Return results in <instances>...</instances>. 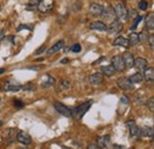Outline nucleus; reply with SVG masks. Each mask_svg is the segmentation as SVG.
Masks as SVG:
<instances>
[{
  "label": "nucleus",
  "mask_w": 154,
  "mask_h": 149,
  "mask_svg": "<svg viewBox=\"0 0 154 149\" xmlns=\"http://www.w3.org/2000/svg\"><path fill=\"white\" fill-rule=\"evenodd\" d=\"M91 104H93V101H88V102L78 105L74 110H71V116L74 118H76V120H81L84 116V114L89 110V108L91 107Z\"/></svg>",
  "instance_id": "obj_1"
},
{
  "label": "nucleus",
  "mask_w": 154,
  "mask_h": 149,
  "mask_svg": "<svg viewBox=\"0 0 154 149\" xmlns=\"http://www.w3.org/2000/svg\"><path fill=\"white\" fill-rule=\"evenodd\" d=\"M114 11H115L116 18H119L120 20H122V21H126V20H128V18H127V11H128V10L126 8L125 4H122V2H119V4H117V5L115 6Z\"/></svg>",
  "instance_id": "obj_2"
},
{
  "label": "nucleus",
  "mask_w": 154,
  "mask_h": 149,
  "mask_svg": "<svg viewBox=\"0 0 154 149\" xmlns=\"http://www.w3.org/2000/svg\"><path fill=\"white\" fill-rule=\"evenodd\" d=\"M122 29H123V24H122L120 20H116V19L110 23L109 26H107V31H108V33H110V35L119 33Z\"/></svg>",
  "instance_id": "obj_3"
},
{
  "label": "nucleus",
  "mask_w": 154,
  "mask_h": 149,
  "mask_svg": "<svg viewBox=\"0 0 154 149\" xmlns=\"http://www.w3.org/2000/svg\"><path fill=\"white\" fill-rule=\"evenodd\" d=\"M112 65H113V68L115 69L116 71H120V72L125 71V69H126V65H125V62H123V59H122V56L113 57V59H112Z\"/></svg>",
  "instance_id": "obj_4"
},
{
  "label": "nucleus",
  "mask_w": 154,
  "mask_h": 149,
  "mask_svg": "<svg viewBox=\"0 0 154 149\" xmlns=\"http://www.w3.org/2000/svg\"><path fill=\"white\" fill-rule=\"evenodd\" d=\"M54 107H55V109H56V111L58 114H60V115H63L65 117H71V110L66 105H64V104H62L59 102H55Z\"/></svg>",
  "instance_id": "obj_5"
},
{
  "label": "nucleus",
  "mask_w": 154,
  "mask_h": 149,
  "mask_svg": "<svg viewBox=\"0 0 154 149\" xmlns=\"http://www.w3.org/2000/svg\"><path fill=\"white\" fill-rule=\"evenodd\" d=\"M20 89H21V85L16 81H7L4 83V87H2V90L5 91H18Z\"/></svg>",
  "instance_id": "obj_6"
},
{
  "label": "nucleus",
  "mask_w": 154,
  "mask_h": 149,
  "mask_svg": "<svg viewBox=\"0 0 154 149\" xmlns=\"http://www.w3.org/2000/svg\"><path fill=\"white\" fill-rule=\"evenodd\" d=\"M117 85L119 88H121L122 90H132L133 89V84L131 83L129 78H126V77H121L117 79Z\"/></svg>",
  "instance_id": "obj_7"
},
{
  "label": "nucleus",
  "mask_w": 154,
  "mask_h": 149,
  "mask_svg": "<svg viewBox=\"0 0 154 149\" xmlns=\"http://www.w3.org/2000/svg\"><path fill=\"white\" fill-rule=\"evenodd\" d=\"M127 127L129 128V132L133 137H140L141 136V129L136 126L134 121H128L127 122Z\"/></svg>",
  "instance_id": "obj_8"
},
{
  "label": "nucleus",
  "mask_w": 154,
  "mask_h": 149,
  "mask_svg": "<svg viewBox=\"0 0 154 149\" xmlns=\"http://www.w3.org/2000/svg\"><path fill=\"white\" fill-rule=\"evenodd\" d=\"M17 140H18V142H20L21 144H25V146H27V144H30L32 142L31 136L25 131H19L17 134Z\"/></svg>",
  "instance_id": "obj_9"
},
{
  "label": "nucleus",
  "mask_w": 154,
  "mask_h": 149,
  "mask_svg": "<svg viewBox=\"0 0 154 149\" xmlns=\"http://www.w3.org/2000/svg\"><path fill=\"white\" fill-rule=\"evenodd\" d=\"M122 59H123V62H125L126 68H129V69L133 68V65H134V56H133L132 52L126 51V52L122 55Z\"/></svg>",
  "instance_id": "obj_10"
},
{
  "label": "nucleus",
  "mask_w": 154,
  "mask_h": 149,
  "mask_svg": "<svg viewBox=\"0 0 154 149\" xmlns=\"http://www.w3.org/2000/svg\"><path fill=\"white\" fill-rule=\"evenodd\" d=\"M103 10H104L103 6L100 5V4H91L90 7H89V12H90V14H93V16H95V17L101 16L102 12H103Z\"/></svg>",
  "instance_id": "obj_11"
},
{
  "label": "nucleus",
  "mask_w": 154,
  "mask_h": 149,
  "mask_svg": "<svg viewBox=\"0 0 154 149\" xmlns=\"http://www.w3.org/2000/svg\"><path fill=\"white\" fill-rule=\"evenodd\" d=\"M102 17L104 19H108V20H115L116 16H115V11H114V8L112 7V6H108L106 10H103V12H102V14H101Z\"/></svg>",
  "instance_id": "obj_12"
},
{
  "label": "nucleus",
  "mask_w": 154,
  "mask_h": 149,
  "mask_svg": "<svg viewBox=\"0 0 154 149\" xmlns=\"http://www.w3.org/2000/svg\"><path fill=\"white\" fill-rule=\"evenodd\" d=\"M147 66H148V62H147L145 58L139 57V58L134 59V65H133V68H136L137 70H145Z\"/></svg>",
  "instance_id": "obj_13"
},
{
  "label": "nucleus",
  "mask_w": 154,
  "mask_h": 149,
  "mask_svg": "<svg viewBox=\"0 0 154 149\" xmlns=\"http://www.w3.org/2000/svg\"><path fill=\"white\" fill-rule=\"evenodd\" d=\"M89 82L94 85H98L103 82V74L102 72H95L89 77Z\"/></svg>",
  "instance_id": "obj_14"
},
{
  "label": "nucleus",
  "mask_w": 154,
  "mask_h": 149,
  "mask_svg": "<svg viewBox=\"0 0 154 149\" xmlns=\"http://www.w3.org/2000/svg\"><path fill=\"white\" fill-rule=\"evenodd\" d=\"M90 29L96 30V31H107V25L101 20H96L90 24Z\"/></svg>",
  "instance_id": "obj_15"
},
{
  "label": "nucleus",
  "mask_w": 154,
  "mask_h": 149,
  "mask_svg": "<svg viewBox=\"0 0 154 149\" xmlns=\"http://www.w3.org/2000/svg\"><path fill=\"white\" fill-rule=\"evenodd\" d=\"M143 79L146 81V82H153L154 81V69L153 68H146L145 70H143Z\"/></svg>",
  "instance_id": "obj_16"
},
{
  "label": "nucleus",
  "mask_w": 154,
  "mask_h": 149,
  "mask_svg": "<svg viewBox=\"0 0 154 149\" xmlns=\"http://www.w3.org/2000/svg\"><path fill=\"white\" fill-rule=\"evenodd\" d=\"M113 45L115 46H122V47H128L129 44H128V39L126 37H122V36H119L114 39L113 41Z\"/></svg>",
  "instance_id": "obj_17"
},
{
  "label": "nucleus",
  "mask_w": 154,
  "mask_h": 149,
  "mask_svg": "<svg viewBox=\"0 0 154 149\" xmlns=\"http://www.w3.org/2000/svg\"><path fill=\"white\" fill-rule=\"evenodd\" d=\"M97 142H98V146L101 148H109V146H110V137L109 136L98 137L97 138Z\"/></svg>",
  "instance_id": "obj_18"
},
{
  "label": "nucleus",
  "mask_w": 154,
  "mask_h": 149,
  "mask_svg": "<svg viewBox=\"0 0 154 149\" xmlns=\"http://www.w3.org/2000/svg\"><path fill=\"white\" fill-rule=\"evenodd\" d=\"M101 72L106 74V76H108V77H112V76L115 74L116 70L113 68V65H104V66L101 68Z\"/></svg>",
  "instance_id": "obj_19"
},
{
  "label": "nucleus",
  "mask_w": 154,
  "mask_h": 149,
  "mask_svg": "<svg viewBox=\"0 0 154 149\" xmlns=\"http://www.w3.org/2000/svg\"><path fill=\"white\" fill-rule=\"evenodd\" d=\"M63 47H64V41H63V40H59V41H57L52 47H50V49H49L48 55H54V53L58 52L59 50H62Z\"/></svg>",
  "instance_id": "obj_20"
},
{
  "label": "nucleus",
  "mask_w": 154,
  "mask_h": 149,
  "mask_svg": "<svg viewBox=\"0 0 154 149\" xmlns=\"http://www.w3.org/2000/svg\"><path fill=\"white\" fill-rule=\"evenodd\" d=\"M45 78H46V81H43V83H42L43 88H50V87L55 85L56 81H55V78L51 74H45Z\"/></svg>",
  "instance_id": "obj_21"
},
{
  "label": "nucleus",
  "mask_w": 154,
  "mask_h": 149,
  "mask_svg": "<svg viewBox=\"0 0 154 149\" xmlns=\"http://www.w3.org/2000/svg\"><path fill=\"white\" fill-rule=\"evenodd\" d=\"M129 81H131L132 84L141 83V82L143 81V76H142V74H141L140 71H139V72H135V74H133L131 77H129Z\"/></svg>",
  "instance_id": "obj_22"
},
{
  "label": "nucleus",
  "mask_w": 154,
  "mask_h": 149,
  "mask_svg": "<svg viewBox=\"0 0 154 149\" xmlns=\"http://www.w3.org/2000/svg\"><path fill=\"white\" fill-rule=\"evenodd\" d=\"M145 21H146V27H147L149 31H153L154 30V14L153 13H149V14L146 17Z\"/></svg>",
  "instance_id": "obj_23"
},
{
  "label": "nucleus",
  "mask_w": 154,
  "mask_h": 149,
  "mask_svg": "<svg viewBox=\"0 0 154 149\" xmlns=\"http://www.w3.org/2000/svg\"><path fill=\"white\" fill-rule=\"evenodd\" d=\"M139 43V33H135V32H132L129 35V39H128V44L131 46H134Z\"/></svg>",
  "instance_id": "obj_24"
},
{
  "label": "nucleus",
  "mask_w": 154,
  "mask_h": 149,
  "mask_svg": "<svg viewBox=\"0 0 154 149\" xmlns=\"http://www.w3.org/2000/svg\"><path fill=\"white\" fill-rule=\"evenodd\" d=\"M141 136L145 137H153V128L152 127H143L141 129Z\"/></svg>",
  "instance_id": "obj_25"
},
{
  "label": "nucleus",
  "mask_w": 154,
  "mask_h": 149,
  "mask_svg": "<svg viewBox=\"0 0 154 149\" xmlns=\"http://www.w3.org/2000/svg\"><path fill=\"white\" fill-rule=\"evenodd\" d=\"M70 87H71V83L69 82V81H60V83H59V89L60 90H68V89H70Z\"/></svg>",
  "instance_id": "obj_26"
},
{
  "label": "nucleus",
  "mask_w": 154,
  "mask_h": 149,
  "mask_svg": "<svg viewBox=\"0 0 154 149\" xmlns=\"http://www.w3.org/2000/svg\"><path fill=\"white\" fill-rule=\"evenodd\" d=\"M148 33L146 31H142L141 33H139V41L141 43H145V41H148Z\"/></svg>",
  "instance_id": "obj_27"
},
{
  "label": "nucleus",
  "mask_w": 154,
  "mask_h": 149,
  "mask_svg": "<svg viewBox=\"0 0 154 149\" xmlns=\"http://www.w3.org/2000/svg\"><path fill=\"white\" fill-rule=\"evenodd\" d=\"M6 137L10 140V141H12L14 137H16V129H7L6 130Z\"/></svg>",
  "instance_id": "obj_28"
},
{
  "label": "nucleus",
  "mask_w": 154,
  "mask_h": 149,
  "mask_svg": "<svg viewBox=\"0 0 154 149\" xmlns=\"http://www.w3.org/2000/svg\"><path fill=\"white\" fill-rule=\"evenodd\" d=\"M139 14H137V12L135 11V10H129V11H127V18H129V19H135L136 17H137Z\"/></svg>",
  "instance_id": "obj_29"
},
{
  "label": "nucleus",
  "mask_w": 154,
  "mask_h": 149,
  "mask_svg": "<svg viewBox=\"0 0 154 149\" xmlns=\"http://www.w3.org/2000/svg\"><path fill=\"white\" fill-rule=\"evenodd\" d=\"M147 6H148V4H147L146 0H141V1L139 2V8H140L141 11H146V10H147Z\"/></svg>",
  "instance_id": "obj_30"
},
{
  "label": "nucleus",
  "mask_w": 154,
  "mask_h": 149,
  "mask_svg": "<svg viewBox=\"0 0 154 149\" xmlns=\"http://www.w3.org/2000/svg\"><path fill=\"white\" fill-rule=\"evenodd\" d=\"M13 103H14V107H16L17 109H21V108H24V107H25V104H24L21 101H19V99H14V101H13Z\"/></svg>",
  "instance_id": "obj_31"
},
{
  "label": "nucleus",
  "mask_w": 154,
  "mask_h": 149,
  "mask_svg": "<svg viewBox=\"0 0 154 149\" xmlns=\"http://www.w3.org/2000/svg\"><path fill=\"white\" fill-rule=\"evenodd\" d=\"M21 89H24V90H35L36 87L33 85V83H27L24 87H21Z\"/></svg>",
  "instance_id": "obj_32"
},
{
  "label": "nucleus",
  "mask_w": 154,
  "mask_h": 149,
  "mask_svg": "<svg viewBox=\"0 0 154 149\" xmlns=\"http://www.w3.org/2000/svg\"><path fill=\"white\" fill-rule=\"evenodd\" d=\"M71 51L75 52V53H78V52L81 51V45H79V44H74V45L71 46Z\"/></svg>",
  "instance_id": "obj_33"
},
{
  "label": "nucleus",
  "mask_w": 154,
  "mask_h": 149,
  "mask_svg": "<svg viewBox=\"0 0 154 149\" xmlns=\"http://www.w3.org/2000/svg\"><path fill=\"white\" fill-rule=\"evenodd\" d=\"M147 105H148V108H149V110H151V111H154V98L153 97H151V98H149V101H148Z\"/></svg>",
  "instance_id": "obj_34"
},
{
  "label": "nucleus",
  "mask_w": 154,
  "mask_h": 149,
  "mask_svg": "<svg viewBox=\"0 0 154 149\" xmlns=\"http://www.w3.org/2000/svg\"><path fill=\"white\" fill-rule=\"evenodd\" d=\"M141 20H142V17H141V16H137V17L135 18V23H134V25H133V27H132L131 30H135V27L137 26V24H139V23H140Z\"/></svg>",
  "instance_id": "obj_35"
},
{
  "label": "nucleus",
  "mask_w": 154,
  "mask_h": 149,
  "mask_svg": "<svg viewBox=\"0 0 154 149\" xmlns=\"http://www.w3.org/2000/svg\"><path fill=\"white\" fill-rule=\"evenodd\" d=\"M148 40H149V46H151V49L153 50L154 49V36H149V37H148Z\"/></svg>",
  "instance_id": "obj_36"
},
{
  "label": "nucleus",
  "mask_w": 154,
  "mask_h": 149,
  "mask_svg": "<svg viewBox=\"0 0 154 149\" xmlns=\"http://www.w3.org/2000/svg\"><path fill=\"white\" fill-rule=\"evenodd\" d=\"M40 2H42V0H30V5H32V6H38Z\"/></svg>",
  "instance_id": "obj_37"
},
{
  "label": "nucleus",
  "mask_w": 154,
  "mask_h": 149,
  "mask_svg": "<svg viewBox=\"0 0 154 149\" xmlns=\"http://www.w3.org/2000/svg\"><path fill=\"white\" fill-rule=\"evenodd\" d=\"M46 51V49H45V46H42L39 50L36 51V55H40V53H43V52H45Z\"/></svg>",
  "instance_id": "obj_38"
},
{
  "label": "nucleus",
  "mask_w": 154,
  "mask_h": 149,
  "mask_svg": "<svg viewBox=\"0 0 154 149\" xmlns=\"http://www.w3.org/2000/svg\"><path fill=\"white\" fill-rule=\"evenodd\" d=\"M87 149H100V147L97 146V144H94V143H91V144H89Z\"/></svg>",
  "instance_id": "obj_39"
},
{
  "label": "nucleus",
  "mask_w": 154,
  "mask_h": 149,
  "mask_svg": "<svg viewBox=\"0 0 154 149\" xmlns=\"http://www.w3.org/2000/svg\"><path fill=\"white\" fill-rule=\"evenodd\" d=\"M121 103H122V104H128L129 101H128L127 97H122V98H121Z\"/></svg>",
  "instance_id": "obj_40"
},
{
  "label": "nucleus",
  "mask_w": 154,
  "mask_h": 149,
  "mask_svg": "<svg viewBox=\"0 0 154 149\" xmlns=\"http://www.w3.org/2000/svg\"><path fill=\"white\" fill-rule=\"evenodd\" d=\"M113 149H126V148L122 147V146H119V144H114V146H113Z\"/></svg>",
  "instance_id": "obj_41"
},
{
  "label": "nucleus",
  "mask_w": 154,
  "mask_h": 149,
  "mask_svg": "<svg viewBox=\"0 0 154 149\" xmlns=\"http://www.w3.org/2000/svg\"><path fill=\"white\" fill-rule=\"evenodd\" d=\"M5 38V32L2 30H0V40H2Z\"/></svg>",
  "instance_id": "obj_42"
},
{
  "label": "nucleus",
  "mask_w": 154,
  "mask_h": 149,
  "mask_svg": "<svg viewBox=\"0 0 154 149\" xmlns=\"http://www.w3.org/2000/svg\"><path fill=\"white\" fill-rule=\"evenodd\" d=\"M4 72H5V69H0V74H4Z\"/></svg>",
  "instance_id": "obj_43"
},
{
  "label": "nucleus",
  "mask_w": 154,
  "mask_h": 149,
  "mask_svg": "<svg viewBox=\"0 0 154 149\" xmlns=\"http://www.w3.org/2000/svg\"><path fill=\"white\" fill-rule=\"evenodd\" d=\"M0 126H2V122H1V121H0Z\"/></svg>",
  "instance_id": "obj_44"
},
{
  "label": "nucleus",
  "mask_w": 154,
  "mask_h": 149,
  "mask_svg": "<svg viewBox=\"0 0 154 149\" xmlns=\"http://www.w3.org/2000/svg\"><path fill=\"white\" fill-rule=\"evenodd\" d=\"M0 8H1V6H0Z\"/></svg>",
  "instance_id": "obj_45"
},
{
  "label": "nucleus",
  "mask_w": 154,
  "mask_h": 149,
  "mask_svg": "<svg viewBox=\"0 0 154 149\" xmlns=\"http://www.w3.org/2000/svg\"><path fill=\"white\" fill-rule=\"evenodd\" d=\"M0 102H1V99H0Z\"/></svg>",
  "instance_id": "obj_46"
}]
</instances>
